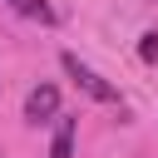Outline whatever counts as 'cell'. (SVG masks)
<instances>
[{
	"label": "cell",
	"mask_w": 158,
	"mask_h": 158,
	"mask_svg": "<svg viewBox=\"0 0 158 158\" xmlns=\"http://www.w3.org/2000/svg\"><path fill=\"white\" fill-rule=\"evenodd\" d=\"M59 64H64V74L74 79V89H79V94H89L94 104H118V109H123V94H118V84H109V79H104L94 64H84V59H79V54H69V49L59 54Z\"/></svg>",
	"instance_id": "obj_1"
},
{
	"label": "cell",
	"mask_w": 158,
	"mask_h": 158,
	"mask_svg": "<svg viewBox=\"0 0 158 158\" xmlns=\"http://www.w3.org/2000/svg\"><path fill=\"white\" fill-rule=\"evenodd\" d=\"M25 118H30V123L59 118V89H54V84H35V89L25 94Z\"/></svg>",
	"instance_id": "obj_2"
},
{
	"label": "cell",
	"mask_w": 158,
	"mask_h": 158,
	"mask_svg": "<svg viewBox=\"0 0 158 158\" xmlns=\"http://www.w3.org/2000/svg\"><path fill=\"white\" fill-rule=\"evenodd\" d=\"M15 15H25V20H40V25H54V5L49 0H5Z\"/></svg>",
	"instance_id": "obj_3"
},
{
	"label": "cell",
	"mask_w": 158,
	"mask_h": 158,
	"mask_svg": "<svg viewBox=\"0 0 158 158\" xmlns=\"http://www.w3.org/2000/svg\"><path fill=\"white\" fill-rule=\"evenodd\" d=\"M74 123H79V118H64V114H59V128H54V148H49V158H69V153H74Z\"/></svg>",
	"instance_id": "obj_4"
},
{
	"label": "cell",
	"mask_w": 158,
	"mask_h": 158,
	"mask_svg": "<svg viewBox=\"0 0 158 158\" xmlns=\"http://www.w3.org/2000/svg\"><path fill=\"white\" fill-rule=\"evenodd\" d=\"M138 59H148V64L158 59V30H148V35H143V44H138Z\"/></svg>",
	"instance_id": "obj_5"
},
{
	"label": "cell",
	"mask_w": 158,
	"mask_h": 158,
	"mask_svg": "<svg viewBox=\"0 0 158 158\" xmlns=\"http://www.w3.org/2000/svg\"><path fill=\"white\" fill-rule=\"evenodd\" d=\"M153 5H158V0H153Z\"/></svg>",
	"instance_id": "obj_6"
}]
</instances>
